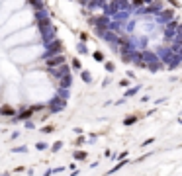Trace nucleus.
I'll list each match as a JSON object with an SVG mask.
<instances>
[{
	"label": "nucleus",
	"instance_id": "5",
	"mask_svg": "<svg viewBox=\"0 0 182 176\" xmlns=\"http://www.w3.org/2000/svg\"><path fill=\"white\" fill-rule=\"evenodd\" d=\"M135 119H137V117H133V115H131V117H127L124 123H125V125H131V123H135Z\"/></svg>",
	"mask_w": 182,
	"mask_h": 176
},
{
	"label": "nucleus",
	"instance_id": "8",
	"mask_svg": "<svg viewBox=\"0 0 182 176\" xmlns=\"http://www.w3.org/2000/svg\"><path fill=\"white\" fill-rule=\"evenodd\" d=\"M73 67H74V68H80V63L77 61V59H74V61H73Z\"/></svg>",
	"mask_w": 182,
	"mask_h": 176
},
{
	"label": "nucleus",
	"instance_id": "6",
	"mask_svg": "<svg viewBox=\"0 0 182 176\" xmlns=\"http://www.w3.org/2000/svg\"><path fill=\"white\" fill-rule=\"evenodd\" d=\"M94 59H96V61H104V55H102L100 51H96V53H94Z\"/></svg>",
	"mask_w": 182,
	"mask_h": 176
},
{
	"label": "nucleus",
	"instance_id": "1",
	"mask_svg": "<svg viewBox=\"0 0 182 176\" xmlns=\"http://www.w3.org/2000/svg\"><path fill=\"white\" fill-rule=\"evenodd\" d=\"M61 63H65V57H63V55H55V57H49V59H47V65H49V67L61 65Z\"/></svg>",
	"mask_w": 182,
	"mask_h": 176
},
{
	"label": "nucleus",
	"instance_id": "4",
	"mask_svg": "<svg viewBox=\"0 0 182 176\" xmlns=\"http://www.w3.org/2000/svg\"><path fill=\"white\" fill-rule=\"evenodd\" d=\"M61 49H63V45L59 41H55V45H51V51H61Z\"/></svg>",
	"mask_w": 182,
	"mask_h": 176
},
{
	"label": "nucleus",
	"instance_id": "3",
	"mask_svg": "<svg viewBox=\"0 0 182 176\" xmlns=\"http://www.w3.org/2000/svg\"><path fill=\"white\" fill-rule=\"evenodd\" d=\"M31 111H34V110H28V111H22V114H20V119H28V117L31 115Z\"/></svg>",
	"mask_w": 182,
	"mask_h": 176
},
{
	"label": "nucleus",
	"instance_id": "2",
	"mask_svg": "<svg viewBox=\"0 0 182 176\" xmlns=\"http://www.w3.org/2000/svg\"><path fill=\"white\" fill-rule=\"evenodd\" d=\"M0 111H2V115H12L14 114V110L10 108V106H2V110H0Z\"/></svg>",
	"mask_w": 182,
	"mask_h": 176
},
{
	"label": "nucleus",
	"instance_id": "7",
	"mask_svg": "<svg viewBox=\"0 0 182 176\" xmlns=\"http://www.w3.org/2000/svg\"><path fill=\"white\" fill-rule=\"evenodd\" d=\"M74 157H77V158H80V161H82V158H86V153L78 151V153H74Z\"/></svg>",
	"mask_w": 182,
	"mask_h": 176
},
{
	"label": "nucleus",
	"instance_id": "9",
	"mask_svg": "<svg viewBox=\"0 0 182 176\" xmlns=\"http://www.w3.org/2000/svg\"><path fill=\"white\" fill-rule=\"evenodd\" d=\"M133 4H135V6H141V4H143V0H133Z\"/></svg>",
	"mask_w": 182,
	"mask_h": 176
}]
</instances>
